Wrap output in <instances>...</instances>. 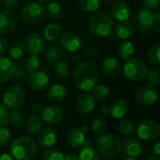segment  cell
Masks as SVG:
<instances>
[{"label":"cell","instance_id":"1","mask_svg":"<svg viewBox=\"0 0 160 160\" xmlns=\"http://www.w3.org/2000/svg\"><path fill=\"white\" fill-rule=\"evenodd\" d=\"M98 82V71L92 62H82L77 66L73 74L75 87L82 92H88Z\"/></svg>","mask_w":160,"mask_h":160},{"label":"cell","instance_id":"2","mask_svg":"<svg viewBox=\"0 0 160 160\" xmlns=\"http://www.w3.org/2000/svg\"><path fill=\"white\" fill-rule=\"evenodd\" d=\"M96 150L99 156L112 158L122 151V142L120 138L112 133H102L98 135L95 142Z\"/></svg>","mask_w":160,"mask_h":160},{"label":"cell","instance_id":"3","mask_svg":"<svg viewBox=\"0 0 160 160\" xmlns=\"http://www.w3.org/2000/svg\"><path fill=\"white\" fill-rule=\"evenodd\" d=\"M37 143L29 136H21L15 139L10 146V156L16 160H31L37 154Z\"/></svg>","mask_w":160,"mask_h":160},{"label":"cell","instance_id":"4","mask_svg":"<svg viewBox=\"0 0 160 160\" xmlns=\"http://www.w3.org/2000/svg\"><path fill=\"white\" fill-rule=\"evenodd\" d=\"M88 27L90 32L94 36L105 38L110 36L113 31L114 28L113 19L108 13L100 11L94 14L90 18Z\"/></svg>","mask_w":160,"mask_h":160},{"label":"cell","instance_id":"5","mask_svg":"<svg viewBox=\"0 0 160 160\" xmlns=\"http://www.w3.org/2000/svg\"><path fill=\"white\" fill-rule=\"evenodd\" d=\"M124 75L132 82H140L145 79L148 68L146 64L140 58H128L125 60L122 67Z\"/></svg>","mask_w":160,"mask_h":160},{"label":"cell","instance_id":"6","mask_svg":"<svg viewBox=\"0 0 160 160\" xmlns=\"http://www.w3.org/2000/svg\"><path fill=\"white\" fill-rule=\"evenodd\" d=\"M3 104L10 110L20 109L25 101V94L22 87L10 85L6 88L3 94Z\"/></svg>","mask_w":160,"mask_h":160},{"label":"cell","instance_id":"7","mask_svg":"<svg viewBox=\"0 0 160 160\" xmlns=\"http://www.w3.org/2000/svg\"><path fill=\"white\" fill-rule=\"evenodd\" d=\"M22 20L30 24L40 22L45 16V7L37 1L27 3L21 10Z\"/></svg>","mask_w":160,"mask_h":160},{"label":"cell","instance_id":"8","mask_svg":"<svg viewBox=\"0 0 160 160\" xmlns=\"http://www.w3.org/2000/svg\"><path fill=\"white\" fill-rule=\"evenodd\" d=\"M136 132L139 139L145 142H155L159 138L160 128L157 122L145 119L138 124Z\"/></svg>","mask_w":160,"mask_h":160},{"label":"cell","instance_id":"9","mask_svg":"<svg viewBox=\"0 0 160 160\" xmlns=\"http://www.w3.org/2000/svg\"><path fill=\"white\" fill-rule=\"evenodd\" d=\"M154 13L151 9L143 7L136 11L133 18V25L142 34H146L152 29Z\"/></svg>","mask_w":160,"mask_h":160},{"label":"cell","instance_id":"10","mask_svg":"<svg viewBox=\"0 0 160 160\" xmlns=\"http://www.w3.org/2000/svg\"><path fill=\"white\" fill-rule=\"evenodd\" d=\"M89 130V127L87 125H82L79 128H72L67 136L68 144L72 148L85 147L90 146V142L87 141L86 134Z\"/></svg>","mask_w":160,"mask_h":160},{"label":"cell","instance_id":"11","mask_svg":"<svg viewBox=\"0 0 160 160\" xmlns=\"http://www.w3.org/2000/svg\"><path fill=\"white\" fill-rule=\"evenodd\" d=\"M158 98V90L155 88V86L146 85L142 86L136 92L135 99L138 104L141 106H150L157 102Z\"/></svg>","mask_w":160,"mask_h":160},{"label":"cell","instance_id":"12","mask_svg":"<svg viewBox=\"0 0 160 160\" xmlns=\"http://www.w3.org/2000/svg\"><path fill=\"white\" fill-rule=\"evenodd\" d=\"M25 48L26 51L31 55H39L44 52L46 49V43L43 37L38 33L30 34L25 40Z\"/></svg>","mask_w":160,"mask_h":160},{"label":"cell","instance_id":"13","mask_svg":"<svg viewBox=\"0 0 160 160\" xmlns=\"http://www.w3.org/2000/svg\"><path fill=\"white\" fill-rule=\"evenodd\" d=\"M41 119L48 124L49 126H57L59 125L63 118H64V111L61 107L51 105L44 107L42 112H41Z\"/></svg>","mask_w":160,"mask_h":160},{"label":"cell","instance_id":"14","mask_svg":"<svg viewBox=\"0 0 160 160\" xmlns=\"http://www.w3.org/2000/svg\"><path fill=\"white\" fill-rule=\"evenodd\" d=\"M17 15L10 9H5L0 12V33L10 34L17 27Z\"/></svg>","mask_w":160,"mask_h":160},{"label":"cell","instance_id":"15","mask_svg":"<svg viewBox=\"0 0 160 160\" xmlns=\"http://www.w3.org/2000/svg\"><path fill=\"white\" fill-rule=\"evenodd\" d=\"M60 46L68 52H77L82 46V38L74 32H66L60 37Z\"/></svg>","mask_w":160,"mask_h":160},{"label":"cell","instance_id":"16","mask_svg":"<svg viewBox=\"0 0 160 160\" xmlns=\"http://www.w3.org/2000/svg\"><path fill=\"white\" fill-rule=\"evenodd\" d=\"M122 150L128 158H138L143 153V145L139 139L128 137L122 142Z\"/></svg>","mask_w":160,"mask_h":160},{"label":"cell","instance_id":"17","mask_svg":"<svg viewBox=\"0 0 160 160\" xmlns=\"http://www.w3.org/2000/svg\"><path fill=\"white\" fill-rule=\"evenodd\" d=\"M29 86L38 92L46 90L50 85V78L44 71H34L28 79Z\"/></svg>","mask_w":160,"mask_h":160},{"label":"cell","instance_id":"18","mask_svg":"<svg viewBox=\"0 0 160 160\" xmlns=\"http://www.w3.org/2000/svg\"><path fill=\"white\" fill-rule=\"evenodd\" d=\"M101 68L103 73L111 79L118 78L123 72L121 63L114 57H108L104 59L101 64Z\"/></svg>","mask_w":160,"mask_h":160},{"label":"cell","instance_id":"19","mask_svg":"<svg viewBox=\"0 0 160 160\" xmlns=\"http://www.w3.org/2000/svg\"><path fill=\"white\" fill-rule=\"evenodd\" d=\"M111 17L118 22L128 21L130 17V8L125 1H115L111 8Z\"/></svg>","mask_w":160,"mask_h":160},{"label":"cell","instance_id":"20","mask_svg":"<svg viewBox=\"0 0 160 160\" xmlns=\"http://www.w3.org/2000/svg\"><path fill=\"white\" fill-rule=\"evenodd\" d=\"M56 132L52 128H44L38 131V142L41 148L48 149L54 145L56 142Z\"/></svg>","mask_w":160,"mask_h":160},{"label":"cell","instance_id":"21","mask_svg":"<svg viewBox=\"0 0 160 160\" xmlns=\"http://www.w3.org/2000/svg\"><path fill=\"white\" fill-rule=\"evenodd\" d=\"M96 107V101L92 95L90 94H82L76 101V110L82 114L91 113Z\"/></svg>","mask_w":160,"mask_h":160},{"label":"cell","instance_id":"22","mask_svg":"<svg viewBox=\"0 0 160 160\" xmlns=\"http://www.w3.org/2000/svg\"><path fill=\"white\" fill-rule=\"evenodd\" d=\"M16 69V63L10 58H0V82H6L13 77Z\"/></svg>","mask_w":160,"mask_h":160},{"label":"cell","instance_id":"23","mask_svg":"<svg viewBox=\"0 0 160 160\" xmlns=\"http://www.w3.org/2000/svg\"><path fill=\"white\" fill-rule=\"evenodd\" d=\"M128 112V104L125 99L114 100L109 105V114L113 119L123 118Z\"/></svg>","mask_w":160,"mask_h":160},{"label":"cell","instance_id":"24","mask_svg":"<svg viewBox=\"0 0 160 160\" xmlns=\"http://www.w3.org/2000/svg\"><path fill=\"white\" fill-rule=\"evenodd\" d=\"M68 95V88L65 84L55 83L48 88L47 97L51 101L60 102L66 98Z\"/></svg>","mask_w":160,"mask_h":160},{"label":"cell","instance_id":"25","mask_svg":"<svg viewBox=\"0 0 160 160\" xmlns=\"http://www.w3.org/2000/svg\"><path fill=\"white\" fill-rule=\"evenodd\" d=\"M45 58L47 61L51 63H57L59 61H62V59L65 57L66 52L65 50L60 46L56 44H52L48 48L45 49Z\"/></svg>","mask_w":160,"mask_h":160},{"label":"cell","instance_id":"26","mask_svg":"<svg viewBox=\"0 0 160 160\" xmlns=\"http://www.w3.org/2000/svg\"><path fill=\"white\" fill-rule=\"evenodd\" d=\"M136 29L132 22L128 21L119 22L115 25V34L121 39H128V38L132 37L135 33Z\"/></svg>","mask_w":160,"mask_h":160},{"label":"cell","instance_id":"27","mask_svg":"<svg viewBox=\"0 0 160 160\" xmlns=\"http://www.w3.org/2000/svg\"><path fill=\"white\" fill-rule=\"evenodd\" d=\"M117 51H118V54L120 55V57L123 60H127L133 55L135 48L131 41H129L128 39H123L118 44Z\"/></svg>","mask_w":160,"mask_h":160},{"label":"cell","instance_id":"28","mask_svg":"<svg viewBox=\"0 0 160 160\" xmlns=\"http://www.w3.org/2000/svg\"><path fill=\"white\" fill-rule=\"evenodd\" d=\"M42 119L38 114L30 115L26 120V130L29 134H37L42 128Z\"/></svg>","mask_w":160,"mask_h":160},{"label":"cell","instance_id":"29","mask_svg":"<svg viewBox=\"0 0 160 160\" xmlns=\"http://www.w3.org/2000/svg\"><path fill=\"white\" fill-rule=\"evenodd\" d=\"M26 52L25 44L22 41H15L9 48L8 53L11 59L19 60L21 59Z\"/></svg>","mask_w":160,"mask_h":160},{"label":"cell","instance_id":"30","mask_svg":"<svg viewBox=\"0 0 160 160\" xmlns=\"http://www.w3.org/2000/svg\"><path fill=\"white\" fill-rule=\"evenodd\" d=\"M60 26L57 23H49L48 25H46V27L44 28L43 31V35L44 38H46V40L48 41H54L57 38H59L60 36Z\"/></svg>","mask_w":160,"mask_h":160},{"label":"cell","instance_id":"31","mask_svg":"<svg viewBox=\"0 0 160 160\" xmlns=\"http://www.w3.org/2000/svg\"><path fill=\"white\" fill-rule=\"evenodd\" d=\"M91 91L93 92V98L100 101L106 100L110 96V89L104 84H96Z\"/></svg>","mask_w":160,"mask_h":160},{"label":"cell","instance_id":"32","mask_svg":"<svg viewBox=\"0 0 160 160\" xmlns=\"http://www.w3.org/2000/svg\"><path fill=\"white\" fill-rule=\"evenodd\" d=\"M45 14L52 19H58L62 16V7L57 2H49L45 7Z\"/></svg>","mask_w":160,"mask_h":160},{"label":"cell","instance_id":"33","mask_svg":"<svg viewBox=\"0 0 160 160\" xmlns=\"http://www.w3.org/2000/svg\"><path fill=\"white\" fill-rule=\"evenodd\" d=\"M102 0H80V8L86 13L97 11L101 6Z\"/></svg>","mask_w":160,"mask_h":160},{"label":"cell","instance_id":"34","mask_svg":"<svg viewBox=\"0 0 160 160\" xmlns=\"http://www.w3.org/2000/svg\"><path fill=\"white\" fill-rule=\"evenodd\" d=\"M78 160H99V155L95 148L85 146L82 147L78 155Z\"/></svg>","mask_w":160,"mask_h":160},{"label":"cell","instance_id":"35","mask_svg":"<svg viewBox=\"0 0 160 160\" xmlns=\"http://www.w3.org/2000/svg\"><path fill=\"white\" fill-rule=\"evenodd\" d=\"M90 127H91V128L93 129V131H94L96 134L100 135V134L104 133V131L107 129L108 123H107V121L105 120V118L100 117V116H98V117H95V118L91 121Z\"/></svg>","mask_w":160,"mask_h":160},{"label":"cell","instance_id":"36","mask_svg":"<svg viewBox=\"0 0 160 160\" xmlns=\"http://www.w3.org/2000/svg\"><path fill=\"white\" fill-rule=\"evenodd\" d=\"M118 131L123 136H130L136 131V127L133 122L123 120L118 125Z\"/></svg>","mask_w":160,"mask_h":160},{"label":"cell","instance_id":"37","mask_svg":"<svg viewBox=\"0 0 160 160\" xmlns=\"http://www.w3.org/2000/svg\"><path fill=\"white\" fill-rule=\"evenodd\" d=\"M9 121L14 128H22L24 124V115L19 109L12 110L9 113Z\"/></svg>","mask_w":160,"mask_h":160},{"label":"cell","instance_id":"38","mask_svg":"<svg viewBox=\"0 0 160 160\" xmlns=\"http://www.w3.org/2000/svg\"><path fill=\"white\" fill-rule=\"evenodd\" d=\"M54 72L61 78H65L69 76L71 69L70 67L63 61H59L57 63L54 64Z\"/></svg>","mask_w":160,"mask_h":160},{"label":"cell","instance_id":"39","mask_svg":"<svg viewBox=\"0 0 160 160\" xmlns=\"http://www.w3.org/2000/svg\"><path fill=\"white\" fill-rule=\"evenodd\" d=\"M64 155L57 149L48 148L43 152L42 160H63Z\"/></svg>","mask_w":160,"mask_h":160},{"label":"cell","instance_id":"40","mask_svg":"<svg viewBox=\"0 0 160 160\" xmlns=\"http://www.w3.org/2000/svg\"><path fill=\"white\" fill-rule=\"evenodd\" d=\"M39 64H40V62H39L38 56L37 55H31V56L26 58V60L24 62V68L26 71L32 73V72L38 70Z\"/></svg>","mask_w":160,"mask_h":160},{"label":"cell","instance_id":"41","mask_svg":"<svg viewBox=\"0 0 160 160\" xmlns=\"http://www.w3.org/2000/svg\"><path fill=\"white\" fill-rule=\"evenodd\" d=\"M160 45L156 44L153 46L150 51L148 52V60L153 65H159L160 64Z\"/></svg>","mask_w":160,"mask_h":160},{"label":"cell","instance_id":"42","mask_svg":"<svg viewBox=\"0 0 160 160\" xmlns=\"http://www.w3.org/2000/svg\"><path fill=\"white\" fill-rule=\"evenodd\" d=\"M147 81L149 85L151 86H157L160 82V73L158 68H152L148 70L147 72Z\"/></svg>","mask_w":160,"mask_h":160},{"label":"cell","instance_id":"43","mask_svg":"<svg viewBox=\"0 0 160 160\" xmlns=\"http://www.w3.org/2000/svg\"><path fill=\"white\" fill-rule=\"evenodd\" d=\"M9 123V111L8 109L0 102V128L5 127Z\"/></svg>","mask_w":160,"mask_h":160},{"label":"cell","instance_id":"44","mask_svg":"<svg viewBox=\"0 0 160 160\" xmlns=\"http://www.w3.org/2000/svg\"><path fill=\"white\" fill-rule=\"evenodd\" d=\"M11 131L9 128L6 127H1L0 128V145H4L8 143L10 139H11Z\"/></svg>","mask_w":160,"mask_h":160},{"label":"cell","instance_id":"45","mask_svg":"<svg viewBox=\"0 0 160 160\" xmlns=\"http://www.w3.org/2000/svg\"><path fill=\"white\" fill-rule=\"evenodd\" d=\"M144 7L153 10V9H157L158 8L160 5V0H142Z\"/></svg>","mask_w":160,"mask_h":160},{"label":"cell","instance_id":"46","mask_svg":"<svg viewBox=\"0 0 160 160\" xmlns=\"http://www.w3.org/2000/svg\"><path fill=\"white\" fill-rule=\"evenodd\" d=\"M100 53L99 50L97 49L96 47L94 46H88L84 52H83V55L84 56H87V57H92V56H97Z\"/></svg>","mask_w":160,"mask_h":160},{"label":"cell","instance_id":"47","mask_svg":"<svg viewBox=\"0 0 160 160\" xmlns=\"http://www.w3.org/2000/svg\"><path fill=\"white\" fill-rule=\"evenodd\" d=\"M152 28L157 33H160V12L158 11L157 13L154 14L153 17V22H152Z\"/></svg>","mask_w":160,"mask_h":160},{"label":"cell","instance_id":"48","mask_svg":"<svg viewBox=\"0 0 160 160\" xmlns=\"http://www.w3.org/2000/svg\"><path fill=\"white\" fill-rule=\"evenodd\" d=\"M19 0H2V5H4V7L7 9H13L18 6Z\"/></svg>","mask_w":160,"mask_h":160},{"label":"cell","instance_id":"49","mask_svg":"<svg viewBox=\"0 0 160 160\" xmlns=\"http://www.w3.org/2000/svg\"><path fill=\"white\" fill-rule=\"evenodd\" d=\"M8 40L3 36H0V54H3L8 50Z\"/></svg>","mask_w":160,"mask_h":160},{"label":"cell","instance_id":"50","mask_svg":"<svg viewBox=\"0 0 160 160\" xmlns=\"http://www.w3.org/2000/svg\"><path fill=\"white\" fill-rule=\"evenodd\" d=\"M44 109V106L42 103L40 102H35L33 105H32V111L35 112V114H38V113H41L42 111Z\"/></svg>","mask_w":160,"mask_h":160},{"label":"cell","instance_id":"51","mask_svg":"<svg viewBox=\"0 0 160 160\" xmlns=\"http://www.w3.org/2000/svg\"><path fill=\"white\" fill-rule=\"evenodd\" d=\"M152 152L156 155V157H158L160 155V142L158 141L152 147Z\"/></svg>","mask_w":160,"mask_h":160},{"label":"cell","instance_id":"52","mask_svg":"<svg viewBox=\"0 0 160 160\" xmlns=\"http://www.w3.org/2000/svg\"><path fill=\"white\" fill-rule=\"evenodd\" d=\"M63 160H78V156L74 153H67L64 155Z\"/></svg>","mask_w":160,"mask_h":160},{"label":"cell","instance_id":"53","mask_svg":"<svg viewBox=\"0 0 160 160\" xmlns=\"http://www.w3.org/2000/svg\"><path fill=\"white\" fill-rule=\"evenodd\" d=\"M0 160H13V158L7 153H2L0 154Z\"/></svg>","mask_w":160,"mask_h":160},{"label":"cell","instance_id":"54","mask_svg":"<svg viewBox=\"0 0 160 160\" xmlns=\"http://www.w3.org/2000/svg\"><path fill=\"white\" fill-rule=\"evenodd\" d=\"M100 110H101L102 114H104V115H108V114H109V105H108V104L102 105Z\"/></svg>","mask_w":160,"mask_h":160},{"label":"cell","instance_id":"55","mask_svg":"<svg viewBox=\"0 0 160 160\" xmlns=\"http://www.w3.org/2000/svg\"><path fill=\"white\" fill-rule=\"evenodd\" d=\"M145 160H160V158H158V157L153 156V157H149V158H147Z\"/></svg>","mask_w":160,"mask_h":160},{"label":"cell","instance_id":"56","mask_svg":"<svg viewBox=\"0 0 160 160\" xmlns=\"http://www.w3.org/2000/svg\"><path fill=\"white\" fill-rule=\"evenodd\" d=\"M37 2H38V3H49V2H51V0H37Z\"/></svg>","mask_w":160,"mask_h":160},{"label":"cell","instance_id":"57","mask_svg":"<svg viewBox=\"0 0 160 160\" xmlns=\"http://www.w3.org/2000/svg\"><path fill=\"white\" fill-rule=\"evenodd\" d=\"M124 160H136L135 158H126V159Z\"/></svg>","mask_w":160,"mask_h":160},{"label":"cell","instance_id":"58","mask_svg":"<svg viewBox=\"0 0 160 160\" xmlns=\"http://www.w3.org/2000/svg\"><path fill=\"white\" fill-rule=\"evenodd\" d=\"M2 11V2L0 1V12Z\"/></svg>","mask_w":160,"mask_h":160},{"label":"cell","instance_id":"59","mask_svg":"<svg viewBox=\"0 0 160 160\" xmlns=\"http://www.w3.org/2000/svg\"><path fill=\"white\" fill-rule=\"evenodd\" d=\"M105 1H107V2H115L117 0H105Z\"/></svg>","mask_w":160,"mask_h":160},{"label":"cell","instance_id":"60","mask_svg":"<svg viewBox=\"0 0 160 160\" xmlns=\"http://www.w3.org/2000/svg\"><path fill=\"white\" fill-rule=\"evenodd\" d=\"M103 160H112V159H110V158H105V159H103Z\"/></svg>","mask_w":160,"mask_h":160}]
</instances>
